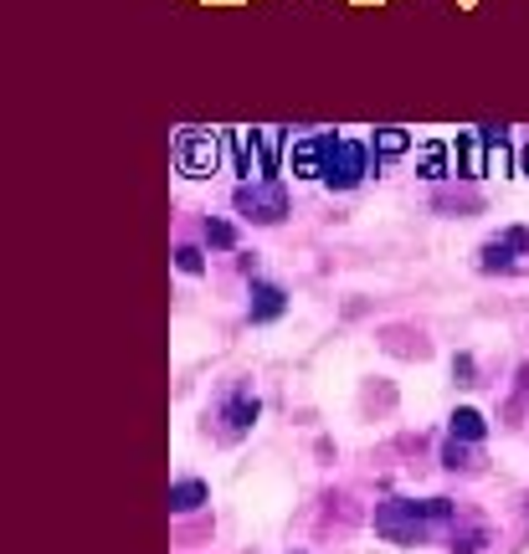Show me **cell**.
Returning a JSON list of instances; mask_svg holds the SVG:
<instances>
[{
  "label": "cell",
  "instance_id": "3",
  "mask_svg": "<svg viewBox=\"0 0 529 554\" xmlns=\"http://www.w3.org/2000/svg\"><path fill=\"white\" fill-rule=\"evenodd\" d=\"M231 155L237 170L247 175V185L272 180L278 175V155H283V128H231Z\"/></svg>",
  "mask_w": 529,
  "mask_h": 554
},
{
  "label": "cell",
  "instance_id": "5",
  "mask_svg": "<svg viewBox=\"0 0 529 554\" xmlns=\"http://www.w3.org/2000/svg\"><path fill=\"white\" fill-rule=\"evenodd\" d=\"M237 211L242 216H252V221H283L288 216V190H283V180H258V185H242L237 190Z\"/></svg>",
  "mask_w": 529,
  "mask_h": 554
},
{
  "label": "cell",
  "instance_id": "2",
  "mask_svg": "<svg viewBox=\"0 0 529 554\" xmlns=\"http://www.w3.org/2000/svg\"><path fill=\"white\" fill-rule=\"evenodd\" d=\"M319 144V180L330 190H355L365 175H371V149L355 139H340V134H314Z\"/></svg>",
  "mask_w": 529,
  "mask_h": 554
},
{
  "label": "cell",
  "instance_id": "12",
  "mask_svg": "<svg viewBox=\"0 0 529 554\" xmlns=\"http://www.w3.org/2000/svg\"><path fill=\"white\" fill-rule=\"evenodd\" d=\"M206 242L216 247V252H231V247H237V227H231V221H206Z\"/></svg>",
  "mask_w": 529,
  "mask_h": 554
},
{
  "label": "cell",
  "instance_id": "10",
  "mask_svg": "<svg viewBox=\"0 0 529 554\" xmlns=\"http://www.w3.org/2000/svg\"><path fill=\"white\" fill-rule=\"evenodd\" d=\"M200 503H206V483H200V478H186V483L170 488V513H190V509H200Z\"/></svg>",
  "mask_w": 529,
  "mask_h": 554
},
{
  "label": "cell",
  "instance_id": "6",
  "mask_svg": "<svg viewBox=\"0 0 529 554\" xmlns=\"http://www.w3.org/2000/svg\"><path fill=\"white\" fill-rule=\"evenodd\" d=\"M258 396L252 390H231L227 396V406L216 411V421H221V441H237V437H247L252 431V421H258Z\"/></svg>",
  "mask_w": 529,
  "mask_h": 554
},
{
  "label": "cell",
  "instance_id": "4",
  "mask_svg": "<svg viewBox=\"0 0 529 554\" xmlns=\"http://www.w3.org/2000/svg\"><path fill=\"white\" fill-rule=\"evenodd\" d=\"M175 165L186 175H211L221 165V139L206 134V128H180V139H175Z\"/></svg>",
  "mask_w": 529,
  "mask_h": 554
},
{
  "label": "cell",
  "instance_id": "7",
  "mask_svg": "<svg viewBox=\"0 0 529 554\" xmlns=\"http://www.w3.org/2000/svg\"><path fill=\"white\" fill-rule=\"evenodd\" d=\"M524 252H529V231L524 227H509L499 242H488L483 252H478V267H483V272H509Z\"/></svg>",
  "mask_w": 529,
  "mask_h": 554
},
{
  "label": "cell",
  "instance_id": "13",
  "mask_svg": "<svg viewBox=\"0 0 529 554\" xmlns=\"http://www.w3.org/2000/svg\"><path fill=\"white\" fill-rule=\"evenodd\" d=\"M293 170H299V175H319V144L314 139L293 144Z\"/></svg>",
  "mask_w": 529,
  "mask_h": 554
},
{
  "label": "cell",
  "instance_id": "14",
  "mask_svg": "<svg viewBox=\"0 0 529 554\" xmlns=\"http://www.w3.org/2000/svg\"><path fill=\"white\" fill-rule=\"evenodd\" d=\"M483 149H488V175H504V170H509V144H483Z\"/></svg>",
  "mask_w": 529,
  "mask_h": 554
},
{
  "label": "cell",
  "instance_id": "1",
  "mask_svg": "<svg viewBox=\"0 0 529 554\" xmlns=\"http://www.w3.org/2000/svg\"><path fill=\"white\" fill-rule=\"evenodd\" d=\"M453 519V503L447 498H427V503H406V498H391L375 509V534H386L391 544H422L432 524H447Z\"/></svg>",
  "mask_w": 529,
  "mask_h": 554
},
{
  "label": "cell",
  "instance_id": "9",
  "mask_svg": "<svg viewBox=\"0 0 529 554\" xmlns=\"http://www.w3.org/2000/svg\"><path fill=\"white\" fill-rule=\"evenodd\" d=\"M406 149H412V134H406V128H375V139H371L375 165L391 159V155H406Z\"/></svg>",
  "mask_w": 529,
  "mask_h": 554
},
{
  "label": "cell",
  "instance_id": "17",
  "mask_svg": "<svg viewBox=\"0 0 529 554\" xmlns=\"http://www.w3.org/2000/svg\"><path fill=\"white\" fill-rule=\"evenodd\" d=\"M447 468H463V462H468V452H463V441H447Z\"/></svg>",
  "mask_w": 529,
  "mask_h": 554
},
{
  "label": "cell",
  "instance_id": "16",
  "mask_svg": "<svg viewBox=\"0 0 529 554\" xmlns=\"http://www.w3.org/2000/svg\"><path fill=\"white\" fill-rule=\"evenodd\" d=\"M175 267L180 272H200V252L196 247H180V252H175Z\"/></svg>",
  "mask_w": 529,
  "mask_h": 554
},
{
  "label": "cell",
  "instance_id": "18",
  "mask_svg": "<svg viewBox=\"0 0 529 554\" xmlns=\"http://www.w3.org/2000/svg\"><path fill=\"white\" fill-rule=\"evenodd\" d=\"M519 170L529 175V144H524V149H519Z\"/></svg>",
  "mask_w": 529,
  "mask_h": 554
},
{
  "label": "cell",
  "instance_id": "8",
  "mask_svg": "<svg viewBox=\"0 0 529 554\" xmlns=\"http://www.w3.org/2000/svg\"><path fill=\"white\" fill-rule=\"evenodd\" d=\"M288 308V293L272 283H252V303H247V313H252V324H272L278 313Z\"/></svg>",
  "mask_w": 529,
  "mask_h": 554
},
{
  "label": "cell",
  "instance_id": "15",
  "mask_svg": "<svg viewBox=\"0 0 529 554\" xmlns=\"http://www.w3.org/2000/svg\"><path fill=\"white\" fill-rule=\"evenodd\" d=\"M443 155H447V149H443V144H432V149H427V155H422V170H427L432 175V180H443Z\"/></svg>",
  "mask_w": 529,
  "mask_h": 554
},
{
  "label": "cell",
  "instance_id": "11",
  "mask_svg": "<svg viewBox=\"0 0 529 554\" xmlns=\"http://www.w3.org/2000/svg\"><path fill=\"white\" fill-rule=\"evenodd\" d=\"M488 421L473 406H463V411H453V441H483Z\"/></svg>",
  "mask_w": 529,
  "mask_h": 554
}]
</instances>
